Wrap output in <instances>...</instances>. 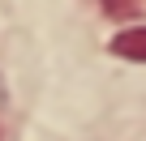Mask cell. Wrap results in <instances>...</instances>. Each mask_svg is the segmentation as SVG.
<instances>
[{
  "mask_svg": "<svg viewBox=\"0 0 146 141\" xmlns=\"http://www.w3.org/2000/svg\"><path fill=\"white\" fill-rule=\"evenodd\" d=\"M112 51L120 60H133V64H146V26H129L112 39Z\"/></svg>",
  "mask_w": 146,
  "mask_h": 141,
  "instance_id": "1",
  "label": "cell"
}]
</instances>
